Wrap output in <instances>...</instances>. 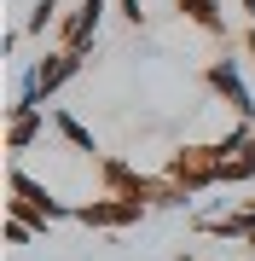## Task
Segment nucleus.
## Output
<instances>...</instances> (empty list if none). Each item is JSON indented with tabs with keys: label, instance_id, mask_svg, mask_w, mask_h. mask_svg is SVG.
<instances>
[{
	"label": "nucleus",
	"instance_id": "nucleus-1",
	"mask_svg": "<svg viewBox=\"0 0 255 261\" xmlns=\"http://www.w3.org/2000/svg\"><path fill=\"white\" fill-rule=\"evenodd\" d=\"M81 64H87V58H81V53H70V47H58V53H47V58H35V64L23 70L18 105H47L64 82H76V75H81Z\"/></svg>",
	"mask_w": 255,
	"mask_h": 261
},
{
	"label": "nucleus",
	"instance_id": "nucleus-2",
	"mask_svg": "<svg viewBox=\"0 0 255 261\" xmlns=\"http://www.w3.org/2000/svg\"><path fill=\"white\" fill-rule=\"evenodd\" d=\"M203 87L220 105H232V116H249L255 122V93H249V75H244L238 58H209V64H203Z\"/></svg>",
	"mask_w": 255,
	"mask_h": 261
},
{
	"label": "nucleus",
	"instance_id": "nucleus-3",
	"mask_svg": "<svg viewBox=\"0 0 255 261\" xmlns=\"http://www.w3.org/2000/svg\"><path fill=\"white\" fill-rule=\"evenodd\" d=\"M145 215H151V203H139V197H87V203H76V221L81 226H99V232H122V226H139Z\"/></svg>",
	"mask_w": 255,
	"mask_h": 261
},
{
	"label": "nucleus",
	"instance_id": "nucleus-4",
	"mask_svg": "<svg viewBox=\"0 0 255 261\" xmlns=\"http://www.w3.org/2000/svg\"><path fill=\"white\" fill-rule=\"evenodd\" d=\"M104 12H110V0H81L76 12H70L64 23H58V41H64L70 53H93V35H99V23H104Z\"/></svg>",
	"mask_w": 255,
	"mask_h": 261
},
{
	"label": "nucleus",
	"instance_id": "nucleus-5",
	"mask_svg": "<svg viewBox=\"0 0 255 261\" xmlns=\"http://www.w3.org/2000/svg\"><path fill=\"white\" fill-rule=\"evenodd\" d=\"M47 105H12L6 111V151L18 157V151H35V140L47 134Z\"/></svg>",
	"mask_w": 255,
	"mask_h": 261
},
{
	"label": "nucleus",
	"instance_id": "nucleus-6",
	"mask_svg": "<svg viewBox=\"0 0 255 261\" xmlns=\"http://www.w3.org/2000/svg\"><path fill=\"white\" fill-rule=\"evenodd\" d=\"M99 186L110 192V197H139V203H151V197H157V180L133 174L122 157H99Z\"/></svg>",
	"mask_w": 255,
	"mask_h": 261
},
{
	"label": "nucleus",
	"instance_id": "nucleus-7",
	"mask_svg": "<svg viewBox=\"0 0 255 261\" xmlns=\"http://www.w3.org/2000/svg\"><path fill=\"white\" fill-rule=\"evenodd\" d=\"M6 192H18V197H29V203H41V209L52 215V221H76V203H64V197L47 186V180L23 174V168H12V174H6Z\"/></svg>",
	"mask_w": 255,
	"mask_h": 261
},
{
	"label": "nucleus",
	"instance_id": "nucleus-8",
	"mask_svg": "<svg viewBox=\"0 0 255 261\" xmlns=\"http://www.w3.org/2000/svg\"><path fill=\"white\" fill-rule=\"evenodd\" d=\"M180 18L197 23L203 35H226V0H180Z\"/></svg>",
	"mask_w": 255,
	"mask_h": 261
},
{
	"label": "nucleus",
	"instance_id": "nucleus-9",
	"mask_svg": "<svg viewBox=\"0 0 255 261\" xmlns=\"http://www.w3.org/2000/svg\"><path fill=\"white\" fill-rule=\"evenodd\" d=\"M52 128H58V140H64L70 151H81V157H99V145H93V134L81 128L70 111H52Z\"/></svg>",
	"mask_w": 255,
	"mask_h": 261
},
{
	"label": "nucleus",
	"instance_id": "nucleus-10",
	"mask_svg": "<svg viewBox=\"0 0 255 261\" xmlns=\"http://www.w3.org/2000/svg\"><path fill=\"white\" fill-rule=\"evenodd\" d=\"M58 0H35V6H29V18H23V35H47V29L58 23Z\"/></svg>",
	"mask_w": 255,
	"mask_h": 261
},
{
	"label": "nucleus",
	"instance_id": "nucleus-11",
	"mask_svg": "<svg viewBox=\"0 0 255 261\" xmlns=\"http://www.w3.org/2000/svg\"><path fill=\"white\" fill-rule=\"evenodd\" d=\"M116 12H122V18H128L133 29H139V23H145V6H139V0H116Z\"/></svg>",
	"mask_w": 255,
	"mask_h": 261
},
{
	"label": "nucleus",
	"instance_id": "nucleus-12",
	"mask_svg": "<svg viewBox=\"0 0 255 261\" xmlns=\"http://www.w3.org/2000/svg\"><path fill=\"white\" fill-rule=\"evenodd\" d=\"M29 238H35V232H29L23 221H6V244H29Z\"/></svg>",
	"mask_w": 255,
	"mask_h": 261
},
{
	"label": "nucleus",
	"instance_id": "nucleus-13",
	"mask_svg": "<svg viewBox=\"0 0 255 261\" xmlns=\"http://www.w3.org/2000/svg\"><path fill=\"white\" fill-rule=\"evenodd\" d=\"M244 64H249V70H255V23H249V29H244Z\"/></svg>",
	"mask_w": 255,
	"mask_h": 261
},
{
	"label": "nucleus",
	"instance_id": "nucleus-14",
	"mask_svg": "<svg viewBox=\"0 0 255 261\" xmlns=\"http://www.w3.org/2000/svg\"><path fill=\"white\" fill-rule=\"evenodd\" d=\"M238 6H244V12H249V23H255V0H238Z\"/></svg>",
	"mask_w": 255,
	"mask_h": 261
},
{
	"label": "nucleus",
	"instance_id": "nucleus-15",
	"mask_svg": "<svg viewBox=\"0 0 255 261\" xmlns=\"http://www.w3.org/2000/svg\"><path fill=\"white\" fill-rule=\"evenodd\" d=\"M244 209H255V197H249V203H244Z\"/></svg>",
	"mask_w": 255,
	"mask_h": 261
},
{
	"label": "nucleus",
	"instance_id": "nucleus-16",
	"mask_svg": "<svg viewBox=\"0 0 255 261\" xmlns=\"http://www.w3.org/2000/svg\"><path fill=\"white\" fill-rule=\"evenodd\" d=\"M249 255H255V238H249Z\"/></svg>",
	"mask_w": 255,
	"mask_h": 261
}]
</instances>
